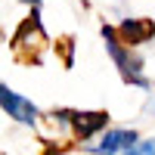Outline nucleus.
<instances>
[{"label": "nucleus", "mask_w": 155, "mask_h": 155, "mask_svg": "<svg viewBox=\"0 0 155 155\" xmlns=\"http://www.w3.org/2000/svg\"><path fill=\"white\" fill-rule=\"evenodd\" d=\"M99 34H102L106 53H109V59H112V65L118 68L121 81L130 84V87H137V90H146V93H149V90H152V81H149V74H146V62H143V56H140L137 50L124 47V44L118 41L115 25H102Z\"/></svg>", "instance_id": "1"}, {"label": "nucleus", "mask_w": 155, "mask_h": 155, "mask_svg": "<svg viewBox=\"0 0 155 155\" xmlns=\"http://www.w3.org/2000/svg\"><path fill=\"white\" fill-rule=\"evenodd\" d=\"M9 44H12V50H16L22 59H37V50H44L50 44L47 28L41 22V9H31L28 19H22V25L16 28V34L9 37Z\"/></svg>", "instance_id": "2"}, {"label": "nucleus", "mask_w": 155, "mask_h": 155, "mask_svg": "<svg viewBox=\"0 0 155 155\" xmlns=\"http://www.w3.org/2000/svg\"><path fill=\"white\" fill-rule=\"evenodd\" d=\"M0 112H3L6 118H12L16 124H22V127H41V118H44V112L37 109L28 96H22L19 90H12L6 81H0Z\"/></svg>", "instance_id": "3"}, {"label": "nucleus", "mask_w": 155, "mask_h": 155, "mask_svg": "<svg viewBox=\"0 0 155 155\" xmlns=\"http://www.w3.org/2000/svg\"><path fill=\"white\" fill-rule=\"evenodd\" d=\"M112 127V115L106 109H71V118H68V137H74L78 143H93V140Z\"/></svg>", "instance_id": "4"}, {"label": "nucleus", "mask_w": 155, "mask_h": 155, "mask_svg": "<svg viewBox=\"0 0 155 155\" xmlns=\"http://www.w3.org/2000/svg\"><path fill=\"white\" fill-rule=\"evenodd\" d=\"M137 140H140L137 127H106L93 143H84L81 152L84 155H121V152L130 149Z\"/></svg>", "instance_id": "5"}, {"label": "nucleus", "mask_w": 155, "mask_h": 155, "mask_svg": "<svg viewBox=\"0 0 155 155\" xmlns=\"http://www.w3.org/2000/svg\"><path fill=\"white\" fill-rule=\"evenodd\" d=\"M115 34H118V41L124 47L137 50V47L149 44L155 37V22L146 19V16H127V19H121L118 25H115Z\"/></svg>", "instance_id": "6"}, {"label": "nucleus", "mask_w": 155, "mask_h": 155, "mask_svg": "<svg viewBox=\"0 0 155 155\" xmlns=\"http://www.w3.org/2000/svg\"><path fill=\"white\" fill-rule=\"evenodd\" d=\"M121 155H155V137H140L137 143Z\"/></svg>", "instance_id": "7"}, {"label": "nucleus", "mask_w": 155, "mask_h": 155, "mask_svg": "<svg viewBox=\"0 0 155 155\" xmlns=\"http://www.w3.org/2000/svg\"><path fill=\"white\" fill-rule=\"evenodd\" d=\"M146 115H152V118H155V84H152V90H149V99H146Z\"/></svg>", "instance_id": "8"}, {"label": "nucleus", "mask_w": 155, "mask_h": 155, "mask_svg": "<svg viewBox=\"0 0 155 155\" xmlns=\"http://www.w3.org/2000/svg\"><path fill=\"white\" fill-rule=\"evenodd\" d=\"M22 3L28 6V9H41V0H22Z\"/></svg>", "instance_id": "9"}]
</instances>
